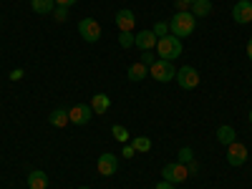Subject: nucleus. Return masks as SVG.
Segmentation results:
<instances>
[{"label":"nucleus","instance_id":"18","mask_svg":"<svg viewBox=\"0 0 252 189\" xmlns=\"http://www.w3.org/2000/svg\"><path fill=\"white\" fill-rule=\"evenodd\" d=\"M31 8L38 15H51L56 10V0H31Z\"/></svg>","mask_w":252,"mask_h":189},{"label":"nucleus","instance_id":"23","mask_svg":"<svg viewBox=\"0 0 252 189\" xmlns=\"http://www.w3.org/2000/svg\"><path fill=\"white\" fill-rule=\"evenodd\" d=\"M157 38H164V35H169V23H164V20H159V23L152 28Z\"/></svg>","mask_w":252,"mask_h":189},{"label":"nucleus","instance_id":"12","mask_svg":"<svg viewBox=\"0 0 252 189\" xmlns=\"http://www.w3.org/2000/svg\"><path fill=\"white\" fill-rule=\"evenodd\" d=\"M157 35H154V31H139V33H134V46L139 48V51H152V48H157Z\"/></svg>","mask_w":252,"mask_h":189},{"label":"nucleus","instance_id":"27","mask_svg":"<svg viewBox=\"0 0 252 189\" xmlns=\"http://www.w3.org/2000/svg\"><path fill=\"white\" fill-rule=\"evenodd\" d=\"M136 154V149H134V146H131V141L129 144H124V152H121V157H126V159H131Z\"/></svg>","mask_w":252,"mask_h":189},{"label":"nucleus","instance_id":"3","mask_svg":"<svg viewBox=\"0 0 252 189\" xmlns=\"http://www.w3.org/2000/svg\"><path fill=\"white\" fill-rule=\"evenodd\" d=\"M149 76H152L154 81H159V83H169V81H174L177 68L172 66V61L157 58V61L152 63V66H149Z\"/></svg>","mask_w":252,"mask_h":189},{"label":"nucleus","instance_id":"17","mask_svg":"<svg viewBox=\"0 0 252 189\" xmlns=\"http://www.w3.org/2000/svg\"><path fill=\"white\" fill-rule=\"evenodd\" d=\"M189 13H192L194 18H207L209 13H212V0H194V5L189 8Z\"/></svg>","mask_w":252,"mask_h":189},{"label":"nucleus","instance_id":"13","mask_svg":"<svg viewBox=\"0 0 252 189\" xmlns=\"http://www.w3.org/2000/svg\"><path fill=\"white\" fill-rule=\"evenodd\" d=\"M26 182H28V189H48V177H46V172H40V169H33L26 177Z\"/></svg>","mask_w":252,"mask_h":189},{"label":"nucleus","instance_id":"22","mask_svg":"<svg viewBox=\"0 0 252 189\" xmlns=\"http://www.w3.org/2000/svg\"><path fill=\"white\" fill-rule=\"evenodd\" d=\"M192 159H194V152L189 149V146H182L179 154H177V161H179V164H189Z\"/></svg>","mask_w":252,"mask_h":189},{"label":"nucleus","instance_id":"10","mask_svg":"<svg viewBox=\"0 0 252 189\" xmlns=\"http://www.w3.org/2000/svg\"><path fill=\"white\" fill-rule=\"evenodd\" d=\"M114 20H116V28H119V33H134L136 15H134L129 8H121V10L114 15Z\"/></svg>","mask_w":252,"mask_h":189},{"label":"nucleus","instance_id":"7","mask_svg":"<svg viewBox=\"0 0 252 189\" xmlns=\"http://www.w3.org/2000/svg\"><path fill=\"white\" fill-rule=\"evenodd\" d=\"M91 116H94L91 103H76V106L68 109V119H71V124H76V126H86V124L91 121Z\"/></svg>","mask_w":252,"mask_h":189},{"label":"nucleus","instance_id":"26","mask_svg":"<svg viewBox=\"0 0 252 189\" xmlns=\"http://www.w3.org/2000/svg\"><path fill=\"white\" fill-rule=\"evenodd\" d=\"M139 61L144 63V66H152V63H154L157 58H154V53H152V51H141V58H139Z\"/></svg>","mask_w":252,"mask_h":189},{"label":"nucleus","instance_id":"5","mask_svg":"<svg viewBox=\"0 0 252 189\" xmlns=\"http://www.w3.org/2000/svg\"><path fill=\"white\" fill-rule=\"evenodd\" d=\"M78 33L81 38L86 40V43H96V40L101 38V26L96 18H81L78 20Z\"/></svg>","mask_w":252,"mask_h":189},{"label":"nucleus","instance_id":"21","mask_svg":"<svg viewBox=\"0 0 252 189\" xmlns=\"http://www.w3.org/2000/svg\"><path fill=\"white\" fill-rule=\"evenodd\" d=\"M131 146H134L136 152L146 154V152H152V139H149V136H134V139H131Z\"/></svg>","mask_w":252,"mask_h":189},{"label":"nucleus","instance_id":"8","mask_svg":"<svg viewBox=\"0 0 252 189\" xmlns=\"http://www.w3.org/2000/svg\"><path fill=\"white\" fill-rule=\"evenodd\" d=\"M96 169H98V174H101V177H114V174L119 172V157H116V154H111V152L101 154V157H98V161H96Z\"/></svg>","mask_w":252,"mask_h":189},{"label":"nucleus","instance_id":"9","mask_svg":"<svg viewBox=\"0 0 252 189\" xmlns=\"http://www.w3.org/2000/svg\"><path fill=\"white\" fill-rule=\"evenodd\" d=\"M247 161V146L240 141H232L227 146V164L229 166H242Z\"/></svg>","mask_w":252,"mask_h":189},{"label":"nucleus","instance_id":"25","mask_svg":"<svg viewBox=\"0 0 252 189\" xmlns=\"http://www.w3.org/2000/svg\"><path fill=\"white\" fill-rule=\"evenodd\" d=\"M53 18L58 20V23H63V20H68V8H63V5H56V10H53Z\"/></svg>","mask_w":252,"mask_h":189},{"label":"nucleus","instance_id":"28","mask_svg":"<svg viewBox=\"0 0 252 189\" xmlns=\"http://www.w3.org/2000/svg\"><path fill=\"white\" fill-rule=\"evenodd\" d=\"M192 5H194V0H177V8L179 10H189Z\"/></svg>","mask_w":252,"mask_h":189},{"label":"nucleus","instance_id":"14","mask_svg":"<svg viewBox=\"0 0 252 189\" xmlns=\"http://www.w3.org/2000/svg\"><path fill=\"white\" fill-rule=\"evenodd\" d=\"M91 109H94V114H106L111 109V98L106 94H94L91 96Z\"/></svg>","mask_w":252,"mask_h":189},{"label":"nucleus","instance_id":"32","mask_svg":"<svg viewBox=\"0 0 252 189\" xmlns=\"http://www.w3.org/2000/svg\"><path fill=\"white\" fill-rule=\"evenodd\" d=\"M247 58H250V61H252V38H250V40H247Z\"/></svg>","mask_w":252,"mask_h":189},{"label":"nucleus","instance_id":"35","mask_svg":"<svg viewBox=\"0 0 252 189\" xmlns=\"http://www.w3.org/2000/svg\"><path fill=\"white\" fill-rule=\"evenodd\" d=\"M0 20H3V18H0Z\"/></svg>","mask_w":252,"mask_h":189},{"label":"nucleus","instance_id":"6","mask_svg":"<svg viewBox=\"0 0 252 189\" xmlns=\"http://www.w3.org/2000/svg\"><path fill=\"white\" fill-rule=\"evenodd\" d=\"M161 177H164L166 182H172V184H179V182H187V177H189V169H187V164L169 161V164H164Z\"/></svg>","mask_w":252,"mask_h":189},{"label":"nucleus","instance_id":"16","mask_svg":"<svg viewBox=\"0 0 252 189\" xmlns=\"http://www.w3.org/2000/svg\"><path fill=\"white\" fill-rule=\"evenodd\" d=\"M126 76H129V81H144L146 76H149V66H144V63H134V66H129V71H126Z\"/></svg>","mask_w":252,"mask_h":189},{"label":"nucleus","instance_id":"2","mask_svg":"<svg viewBox=\"0 0 252 189\" xmlns=\"http://www.w3.org/2000/svg\"><path fill=\"white\" fill-rule=\"evenodd\" d=\"M157 56L164 61H177L182 56V40L177 35H164L157 40Z\"/></svg>","mask_w":252,"mask_h":189},{"label":"nucleus","instance_id":"33","mask_svg":"<svg viewBox=\"0 0 252 189\" xmlns=\"http://www.w3.org/2000/svg\"><path fill=\"white\" fill-rule=\"evenodd\" d=\"M250 124H252V109H250Z\"/></svg>","mask_w":252,"mask_h":189},{"label":"nucleus","instance_id":"4","mask_svg":"<svg viewBox=\"0 0 252 189\" xmlns=\"http://www.w3.org/2000/svg\"><path fill=\"white\" fill-rule=\"evenodd\" d=\"M174 81L179 83V86H182L184 91H192V89H197V86H199V71H197L194 66H182V68L177 71Z\"/></svg>","mask_w":252,"mask_h":189},{"label":"nucleus","instance_id":"19","mask_svg":"<svg viewBox=\"0 0 252 189\" xmlns=\"http://www.w3.org/2000/svg\"><path fill=\"white\" fill-rule=\"evenodd\" d=\"M48 121H51V126H56V129H63V126H66L71 119H68V111L66 109H56V111H51Z\"/></svg>","mask_w":252,"mask_h":189},{"label":"nucleus","instance_id":"15","mask_svg":"<svg viewBox=\"0 0 252 189\" xmlns=\"http://www.w3.org/2000/svg\"><path fill=\"white\" fill-rule=\"evenodd\" d=\"M217 141H220V144H224V146H229L232 141H237V131H235V126L222 124L220 129H217Z\"/></svg>","mask_w":252,"mask_h":189},{"label":"nucleus","instance_id":"20","mask_svg":"<svg viewBox=\"0 0 252 189\" xmlns=\"http://www.w3.org/2000/svg\"><path fill=\"white\" fill-rule=\"evenodd\" d=\"M111 136H114L116 141H121V144H129V141H131L129 129H126V126H121V124H114V126H111Z\"/></svg>","mask_w":252,"mask_h":189},{"label":"nucleus","instance_id":"34","mask_svg":"<svg viewBox=\"0 0 252 189\" xmlns=\"http://www.w3.org/2000/svg\"><path fill=\"white\" fill-rule=\"evenodd\" d=\"M78 189H91V187H78Z\"/></svg>","mask_w":252,"mask_h":189},{"label":"nucleus","instance_id":"31","mask_svg":"<svg viewBox=\"0 0 252 189\" xmlns=\"http://www.w3.org/2000/svg\"><path fill=\"white\" fill-rule=\"evenodd\" d=\"M154 189H174V184H172V182H166V179H164V182H159V184H157Z\"/></svg>","mask_w":252,"mask_h":189},{"label":"nucleus","instance_id":"1","mask_svg":"<svg viewBox=\"0 0 252 189\" xmlns=\"http://www.w3.org/2000/svg\"><path fill=\"white\" fill-rule=\"evenodd\" d=\"M194 28H197V18L189 13V10H179V13L169 20V33L177 35L179 40L187 38V35H192Z\"/></svg>","mask_w":252,"mask_h":189},{"label":"nucleus","instance_id":"11","mask_svg":"<svg viewBox=\"0 0 252 189\" xmlns=\"http://www.w3.org/2000/svg\"><path fill=\"white\" fill-rule=\"evenodd\" d=\"M232 20L240 26L252 23V0H240V3L232 8Z\"/></svg>","mask_w":252,"mask_h":189},{"label":"nucleus","instance_id":"30","mask_svg":"<svg viewBox=\"0 0 252 189\" xmlns=\"http://www.w3.org/2000/svg\"><path fill=\"white\" fill-rule=\"evenodd\" d=\"M76 3H78V0H56V5H63V8H71Z\"/></svg>","mask_w":252,"mask_h":189},{"label":"nucleus","instance_id":"24","mask_svg":"<svg viewBox=\"0 0 252 189\" xmlns=\"http://www.w3.org/2000/svg\"><path fill=\"white\" fill-rule=\"evenodd\" d=\"M119 46L121 48H131L134 46V33H121L119 35Z\"/></svg>","mask_w":252,"mask_h":189},{"label":"nucleus","instance_id":"29","mask_svg":"<svg viewBox=\"0 0 252 189\" xmlns=\"http://www.w3.org/2000/svg\"><path fill=\"white\" fill-rule=\"evenodd\" d=\"M23 78V68H13L10 71V81H20Z\"/></svg>","mask_w":252,"mask_h":189}]
</instances>
